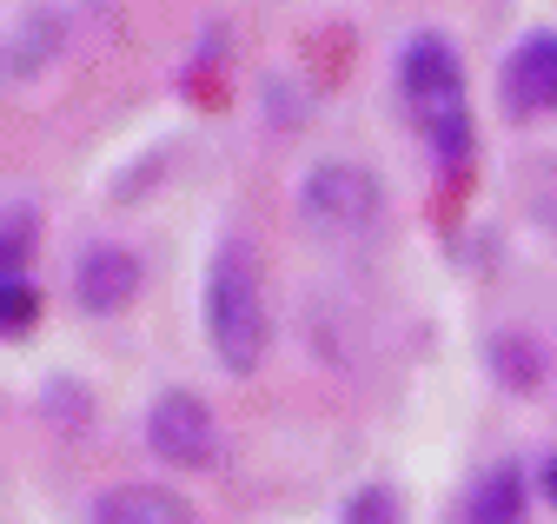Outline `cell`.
<instances>
[{"label":"cell","mask_w":557,"mask_h":524,"mask_svg":"<svg viewBox=\"0 0 557 524\" xmlns=\"http://www.w3.org/2000/svg\"><path fill=\"white\" fill-rule=\"evenodd\" d=\"M398 87L418 100V113H438V107H458L465 93V67H458V47L445 34H411L398 47Z\"/></svg>","instance_id":"obj_4"},{"label":"cell","mask_w":557,"mask_h":524,"mask_svg":"<svg viewBox=\"0 0 557 524\" xmlns=\"http://www.w3.org/2000/svg\"><path fill=\"white\" fill-rule=\"evenodd\" d=\"M94 524H199L186 498H173L166 485H113L94 504Z\"/></svg>","instance_id":"obj_7"},{"label":"cell","mask_w":557,"mask_h":524,"mask_svg":"<svg viewBox=\"0 0 557 524\" xmlns=\"http://www.w3.org/2000/svg\"><path fill=\"white\" fill-rule=\"evenodd\" d=\"M299 220L332 239V246H366L385 220V192L366 166H345V160H325L299 179Z\"/></svg>","instance_id":"obj_2"},{"label":"cell","mask_w":557,"mask_h":524,"mask_svg":"<svg viewBox=\"0 0 557 524\" xmlns=\"http://www.w3.org/2000/svg\"><path fill=\"white\" fill-rule=\"evenodd\" d=\"M133 292H139V259H133V252H120V246L81 252V266H74V299H81L87 312H120Z\"/></svg>","instance_id":"obj_6"},{"label":"cell","mask_w":557,"mask_h":524,"mask_svg":"<svg viewBox=\"0 0 557 524\" xmlns=\"http://www.w3.org/2000/svg\"><path fill=\"white\" fill-rule=\"evenodd\" d=\"M498 93L511 113L537 120V113H557V34H524L505 67H498Z\"/></svg>","instance_id":"obj_5"},{"label":"cell","mask_w":557,"mask_h":524,"mask_svg":"<svg viewBox=\"0 0 557 524\" xmlns=\"http://www.w3.org/2000/svg\"><path fill=\"white\" fill-rule=\"evenodd\" d=\"M544 498H550V504H557V451H550V458H544Z\"/></svg>","instance_id":"obj_14"},{"label":"cell","mask_w":557,"mask_h":524,"mask_svg":"<svg viewBox=\"0 0 557 524\" xmlns=\"http://www.w3.org/2000/svg\"><path fill=\"white\" fill-rule=\"evenodd\" d=\"M0 312H8V333H27L40 319V292L27 286V273H8V292H0Z\"/></svg>","instance_id":"obj_11"},{"label":"cell","mask_w":557,"mask_h":524,"mask_svg":"<svg viewBox=\"0 0 557 524\" xmlns=\"http://www.w3.org/2000/svg\"><path fill=\"white\" fill-rule=\"evenodd\" d=\"M425 134H432V153H438L445 166H458V160L471 153V120H465V100H458V107H438V113L425 120Z\"/></svg>","instance_id":"obj_9"},{"label":"cell","mask_w":557,"mask_h":524,"mask_svg":"<svg viewBox=\"0 0 557 524\" xmlns=\"http://www.w3.org/2000/svg\"><path fill=\"white\" fill-rule=\"evenodd\" d=\"M206 333L226 372H252L265 359V286L246 246H220V259L206 266Z\"/></svg>","instance_id":"obj_1"},{"label":"cell","mask_w":557,"mask_h":524,"mask_svg":"<svg viewBox=\"0 0 557 524\" xmlns=\"http://www.w3.org/2000/svg\"><path fill=\"white\" fill-rule=\"evenodd\" d=\"M147 445L166 458V465H213V412H206V399H193V391H166V399L147 412Z\"/></svg>","instance_id":"obj_3"},{"label":"cell","mask_w":557,"mask_h":524,"mask_svg":"<svg viewBox=\"0 0 557 524\" xmlns=\"http://www.w3.org/2000/svg\"><path fill=\"white\" fill-rule=\"evenodd\" d=\"M492 365H498V378H505V385H518V391H531V385H537V359H531V346H524V339H518V346H511V339H498V346H492Z\"/></svg>","instance_id":"obj_12"},{"label":"cell","mask_w":557,"mask_h":524,"mask_svg":"<svg viewBox=\"0 0 557 524\" xmlns=\"http://www.w3.org/2000/svg\"><path fill=\"white\" fill-rule=\"evenodd\" d=\"M27 246H34V207L14 200V207H8V252H0V259H8V273L27 266Z\"/></svg>","instance_id":"obj_13"},{"label":"cell","mask_w":557,"mask_h":524,"mask_svg":"<svg viewBox=\"0 0 557 524\" xmlns=\"http://www.w3.org/2000/svg\"><path fill=\"white\" fill-rule=\"evenodd\" d=\"M345 524H398V491L392 485H366L345 504Z\"/></svg>","instance_id":"obj_10"},{"label":"cell","mask_w":557,"mask_h":524,"mask_svg":"<svg viewBox=\"0 0 557 524\" xmlns=\"http://www.w3.org/2000/svg\"><path fill=\"white\" fill-rule=\"evenodd\" d=\"M471 524H518V511H524V472L518 465H498V472H484L478 485H471Z\"/></svg>","instance_id":"obj_8"}]
</instances>
